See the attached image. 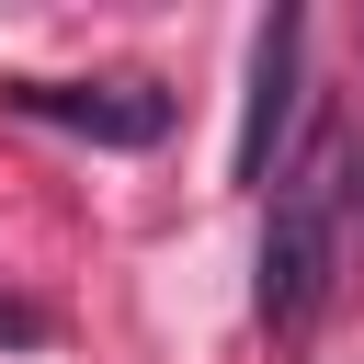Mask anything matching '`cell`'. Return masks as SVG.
Returning a JSON list of instances; mask_svg holds the SVG:
<instances>
[{
	"instance_id": "obj_1",
	"label": "cell",
	"mask_w": 364,
	"mask_h": 364,
	"mask_svg": "<svg viewBox=\"0 0 364 364\" xmlns=\"http://www.w3.org/2000/svg\"><path fill=\"white\" fill-rule=\"evenodd\" d=\"M341 148H318L284 193H273V228H262V262H250V307L273 341H307L318 307H330V273H341Z\"/></svg>"
},
{
	"instance_id": "obj_2",
	"label": "cell",
	"mask_w": 364,
	"mask_h": 364,
	"mask_svg": "<svg viewBox=\"0 0 364 364\" xmlns=\"http://www.w3.org/2000/svg\"><path fill=\"white\" fill-rule=\"evenodd\" d=\"M0 102L34 114V125H68L91 148H159L171 136V91L159 80H0Z\"/></svg>"
},
{
	"instance_id": "obj_3",
	"label": "cell",
	"mask_w": 364,
	"mask_h": 364,
	"mask_svg": "<svg viewBox=\"0 0 364 364\" xmlns=\"http://www.w3.org/2000/svg\"><path fill=\"white\" fill-rule=\"evenodd\" d=\"M296 68H307V11H273L250 34V102H239V148H228V182H273V148L296 125Z\"/></svg>"
},
{
	"instance_id": "obj_4",
	"label": "cell",
	"mask_w": 364,
	"mask_h": 364,
	"mask_svg": "<svg viewBox=\"0 0 364 364\" xmlns=\"http://www.w3.org/2000/svg\"><path fill=\"white\" fill-rule=\"evenodd\" d=\"M23 341H46V307H11L0 296V353H23Z\"/></svg>"
}]
</instances>
